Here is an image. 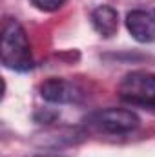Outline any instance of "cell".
Segmentation results:
<instances>
[{"mask_svg": "<svg viewBox=\"0 0 155 157\" xmlns=\"http://www.w3.org/2000/svg\"><path fill=\"white\" fill-rule=\"evenodd\" d=\"M86 124L95 132L120 135V133H130L137 130L141 124V119L135 112L126 108H104L89 113L86 117Z\"/></svg>", "mask_w": 155, "mask_h": 157, "instance_id": "cell-3", "label": "cell"}, {"mask_svg": "<svg viewBox=\"0 0 155 157\" xmlns=\"http://www.w3.org/2000/svg\"><path fill=\"white\" fill-rule=\"evenodd\" d=\"M119 97L131 106L155 108V73L131 71L119 82Z\"/></svg>", "mask_w": 155, "mask_h": 157, "instance_id": "cell-2", "label": "cell"}, {"mask_svg": "<svg viewBox=\"0 0 155 157\" xmlns=\"http://www.w3.org/2000/svg\"><path fill=\"white\" fill-rule=\"evenodd\" d=\"M33 7H37L39 11H44V13H53V11H59L66 0H29Z\"/></svg>", "mask_w": 155, "mask_h": 157, "instance_id": "cell-7", "label": "cell"}, {"mask_svg": "<svg viewBox=\"0 0 155 157\" xmlns=\"http://www.w3.org/2000/svg\"><path fill=\"white\" fill-rule=\"evenodd\" d=\"M89 20H91L93 29L102 39H112L113 35H117V31H119V13H117L115 7H112L108 4L97 6L91 11Z\"/></svg>", "mask_w": 155, "mask_h": 157, "instance_id": "cell-6", "label": "cell"}, {"mask_svg": "<svg viewBox=\"0 0 155 157\" xmlns=\"http://www.w3.org/2000/svg\"><path fill=\"white\" fill-rule=\"evenodd\" d=\"M40 97L51 104H78L84 97V91L73 80L55 77L40 84Z\"/></svg>", "mask_w": 155, "mask_h": 157, "instance_id": "cell-4", "label": "cell"}, {"mask_svg": "<svg viewBox=\"0 0 155 157\" xmlns=\"http://www.w3.org/2000/svg\"><path fill=\"white\" fill-rule=\"evenodd\" d=\"M0 59L7 70L13 71H29L33 70V53L31 44L28 39L26 29L17 20H9L2 31V46H0Z\"/></svg>", "mask_w": 155, "mask_h": 157, "instance_id": "cell-1", "label": "cell"}, {"mask_svg": "<svg viewBox=\"0 0 155 157\" xmlns=\"http://www.w3.org/2000/svg\"><path fill=\"white\" fill-rule=\"evenodd\" d=\"M124 22L128 33L137 42L148 44L155 40V13L146 9H131Z\"/></svg>", "mask_w": 155, "mask_h": 157, "instance_id": "cell-5", "label": "cell"}]
</instances>
